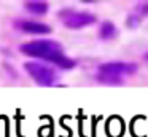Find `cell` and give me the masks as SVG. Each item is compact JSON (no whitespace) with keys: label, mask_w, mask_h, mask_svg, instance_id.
I'll return each mask as SVG.
<instances>
[{"label":"cell","mask_w":148,"mask_h":137,"mask_svg":"<svg viewBox=\"0 0 148 137\" xmlns=\"http://www.w3.org/2000/svg\"><path fill=\"white\" fill-rule=\"evenodd\" d=\"M19 51L30 57H40L43 61H48L53 54L61 53L62 46L61 43H58L54 40H32L21 45Z\"/></svg>","instance_id":"cell-1"},{"label":"cell","mask_w":148,"mask_h":137,"mask_svg":"<svg viewBox=\"0 0 148 137\" xmlns=\"http://www.w3.org/2000/svg\"><path fill=\"white\" fill-rule=\"evenodd\" d=\"M24 70L38 83L40 86H51L54 83V70L51 67L45 65L42 62H35V61H29L24 64Z\"/></svg>","instance_id":"cell-2"},{"label":"cell","mask_w":148,"mask_h":137,"mask_svg":"<svg viewBox=\"0 0 148 137\" xmlns=\"http://www.w3.org/2000/svg\"><path fill=\"white\" fill-rule=\"evenodd\" d=\"M59 16L62 18L65 27L78 30V29H83L86 25H91L96 22V16L91 14V13H84V11H73V10H64V11L59 13Z\"/></svg>","instance_id":"cell-3"},{"label":"cell","mask_w":148,"mask_h":137,"mask_svg":"<svg viewBox=\"0 0 148 137\" xmlns=\"http://www.w3.org/2000/svg\"><path fill=\"white\" fill-rule=\"evenodd\" d=\"M137 69H138L137 64H131V62H105V64H100L99 65V73L123 78V75H132V73H135Z\"/></svg>","instance_id":"cell-4"},{"label":"cell","mask_w":148,"mask_h":137,"mask_svg":"<svg viewBox=\"0 0 148 137\" xmlns=\"http://www.w3.org/2000/svg\"><path fill=\"white\" fill-rule=\"evenodd\" d=\"M14 27L18 30L24 32V34H30V35H45L51 32V27L48 24H43L38 21H30V19H19L14 22Z\"/></svg>","instance_id":"cell-5"},{"label":"cell","mask_w":148,"mask_h":137,"mask_svg":"<svg viewBox=\"0 0 148 137\" xmlns=\"http://www.w3.org/2000/svg\"><path fill=\"white\" fill-rule=\"evenodd\" d=\"M118 35V29L116 25L113 24L112 21H103L99 27V38L103 41H108V40H113V38Z\"/></svg>","instance_id":"cell-6"},{"label":"cell","mask_w":148,"mask_h":137,"mask_svg":"<svg viewBox=\"0 0 148 137\" xmlns=\"http://www.w3.org/2000/svg\"><path fill=\"white\" fill-rule=\"evenodd\" d=\"M48 62H51V64H54V65H58L59 69H65V70L73 69V67H75V61L65 56V54H64V51L53 54V56L48 59Z\"/></svg>","instance_id":"cell-7"},{"label":"cell","mask_w":148,"mask_h":137,"mask_svg":"<svg viewBox=\"0 0 148 137\" xmlns=\"http://www.w3.org/2000/svg\"><path fill=\"white\" fill-rule=\"evenodd\" d=\"M26 10L32 14H37V16H42V14H46L48 13V8L49 5L46 2H37V0H32V2H26L24 3Z\"/></svg>","instance_id":"cell-8"},{"label":"cell","mask_w":148,"mask_h":137,"mask_svg":"<svg viewBox=\"0 0 148 137\" xmlns=\"http://www.w3.org/2000/svg\"><path fill=\"white\" fill-rule=\"evenodd\" d=\"M97 80H99L100 83H105V85H123V78L112 76V75H102V73H99V75H97Z\"/></svg>","instance_id":"cell-9"},{"label":"cell","mask_w":148,"mask_h":137,"mask_svg":"<svg viewBox=\"0 0 148 137\" xmlns=\"http://www.w3.org/2000/svg\"><path fill=\"white\" fill-rule=\"evenodd\" d=\"M135 11H137V16H147L148 14V2L145 3H138L137 6H135Z\"/></svg>","instance_id":"cell-10"},{"label":"cell","mask_w":148,"mask_h":137,"mask_svg":"<svg viewBox=\"0 0 148 137\" xmlns=\"http://www.w3.org/2000/svg\"><path fill=\"white\" fill-rule=\"evenodd\" d=\"M138 22H140V16H129L127 21H126V25L131 27V29H134V27L138 25Z\"/></svg>","instance_id":"cell-11"}]
</instances>
